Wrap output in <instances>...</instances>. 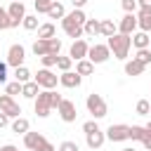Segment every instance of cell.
Returning a JSON list of instances; mask_svg holds the SVG:
<instances>
[{
	"instance_id": "1",
	"label": "cell",
	"mask_w": 151,
	"mask_h": 151,
	"mask_svg": "<svg viewBox=\"0 0 151 151\" xmlns=\"http://www.w3.org/2000/svg\"><path fill=\"white\" fill-rule=\"evenodd\" d=\"M61 99H64V97H61L59 92H54V90H40V94L33 99L35 116H38V118H47V116L52 113V109L59 106Z\"/></svg>"
},
{
	"instance_id": "2",
	"label": "cell",
	"mask_w": 151,
	"mask_h": 151,
	"mask_svg": "<svg viewBox=\"0 0 151 151\" xmlns=\"http://www.w3.org/2000/svg\"><path fill=\"white\" fill-rule=\"evenodd\" d=\"M87 21V14L83 12V9H71L64 19H61V28H64V33L68 35V38H73V40H80L83 38V24Z\"/></svg>"
},
{
	"instance_id": "3",
	"label": "cell",
	"mask_w": 151,
	"mask_h": 151,
	"mask_svg": "<svg viewBox=\"0 0 151 151\" xmlns=\"http://www.w3.org/2000/svg\"><path fill=\"white\" fill-rule=\"evenodd\" d=\"M132 35H123V33H113L109 40H106V47L113 52L116 59L120 61H127V54H130V47H132Z\"/></svg>"
},
{
	"instance_id": "4",
	"label": "cell",
	"mask_w": 151,
	"mask_h": 151,
	"mask_svg": "<svg viewBox=\"0 0 151 151\" xmlns=\"http://www.w3.org/2000/svg\"><path fill=\"white\" fill-rule=\"evenodd\" d=\"M85 106H87V111L92 113V118H94V120H99V118H104V116L109 113V106H106L104 97H101V94H97V92L87 94V99H85Z\"/></svg>"
},
{
	"instance_id": "5",
	"label": "cell",
	"mask_w": 151,
	"mask_h": 151,
	"mask_svg": "<svg viewBox=\"0 0 151 151\" xmlns=\"http://www.w3.org/2000/svg\"><path fill=\"white\" fill-rule=\"evenodd\" d=\"M33 80L38 83V87H40V90H54V87H57V83H59V76H54L50 68H40V71L33 76Z\"/></svg>"
},
{
	"instance_id": "6",
	"label": "cell",
	"mask_w": 151,
	"mask_h": 151,
	"mask_svg": "<svg viewBox=\"0 0 151 151\" xmlns=\"http://www.w3.org/2000/svg\"><path fill=\"white\" fill-rule=\"evenodd\" d=\"M0 111L9 118V120H14V118H19L21 116V106L14 101V97H9V94H0Z\"/></svg>"
},
{
	"instance_id": "7",
	"label": "cell",
	"mask_w": 151,
	"mask_h": 151,
	"mask_svg": "<svg viewBox=\"0 0 151 151\" xmlns=\"http://www.w3.org/2000/svg\"><path fill=\"white\" fill-rule=\"evenodd\" d=\"M109 57H111V50L106 45H101V42H94L87 50V59L92 64H104V61H109Z\"/></svg>"
},
{
	"instance_id": "8",
	"label": "cell",
	"mask_w": 151,
	"mask_h": 151,
	"mask_svg": "<svg viewBox=\"0 0 151 151\" xmlns=\"http://www.w3.org/2000/svg\"><path fill=\"white\" fill-rule=\"evenodd\" d=\"M24 59H26V47L24 45H19V42H14V45H9V50H7V66H24Z\"/></svg>"
},
{
	"instance_id": "9",
	"label": "cell",
	"mask_w": 151,
	"mask_h": 151,
	"mask_svg": "<svg viewBox=\"0 0 151 151\" xmlns=\"http://www.w3.org/2000/svg\"><path fill=\"white\" fill-rule=\"evenodd\" d=\"M57 113H59V118L64 123H76V118H78V109H76V104L71 99H61L59 106H57Z\"/></svg>"
},
{
	"instance_id": "10",
	"label": "cell",
	"mask_w": 151,
	"mask_h": 151,
	"mask_svg": "<svg viewBox=\"0 0 151 151\" xmlns=\"http://www.w3.org/2000/svg\"><path fill=\"white\" fill-rule=\"evenodd\" d=\"M87 50H90V45H87V40H85V38H80V40H73V45H71V50H68V57H71L73 61L87 59Z\"/></svg>"
},
{
	"instance_id": "11",
	"label": "cell",
	"mask_w": 151,
	"mask_h": 151,
	"mask_svg": "<svg viewBox=\"0 0 151 151\" xmlns=\"http://www.w3.org/2000/svg\"><path fill=\"white\" fill-rule=\"evenodd\" d=\"M127 127L130 125H123V123H116V125H109V130L104 132L109 142H125L127 139Z\"/></svg>"
},
{
	"instance_id": "12",
	"label": "cell",
	"mask_w": 151,
	"mask_h": 151,
	"mask_svg": "<svg viewBox=\"0 0 151 151\" xmlns=\"http://www.w3.org/2000/svg\"><path fill=\"white\" fill-rule=\"evenodd\" d=\"M45 142H47V139H45V134H42V132H31V130H28V132L24 134V146H26V149H31V151H38Z\"/></svg>"
},
{
	"instance_id": "13",
	"label": "cell",
	"mask_w": 151,
	"mask_h": 151,
	"mask_svg": "<svg viewBox=\"0 0 151 151\" xmlns=\"http://www.w3.org/2000/svg\"><path fill=\"white\" fill-rule=\"evenodd\" d=\"M85 142H87V146H90V149H101V146H104V142H106V134H104V130H101V127H94L92 132H87V134H85Z\"/></svg>"
},
{
	"instance_id": "14",
	"label": "cell",
	"mask_w": 151,
	"mask_h": 151,
	"mask_svg": "<svg viewBox=\"0 0 151 151\" xmlns=\"http://www.w3.org/2000/svg\"><path fill=\"white\" fill-rule=\"evenodd\" d=\"M134 31H137V17H134V14H125V17L118 21V33L132 35Z\"/></svg>"
},
{
	"instance_id": "15",
	"label": "cell",
	"mask_w": 151,
	"mask_h": 151,
	"mask_svg": "<svg viewBox=\"0 0 151 151\" xmlns=\"http://www.w3.org/2000/svg\"><path fill=\"white\" fill-rule=\"evenodd\" d=\"M80 83H83V76H78L76 71H64V73L59 76V85H64V87H68V90L80 87Z\"/></svg>"
},
{
	"instance_id": "16",
	"label": "cell",
	"mask_w": 151,
	"mask_h": 151,
	"mask_svg": "<svg viewBox=\"0 0 151 151\" xmlns=\"http://www.w3.org/2000/svg\"><path fill=\"white\" fill-rule=\"evenodd\" d=\"M137 28L144 31V33H151V9H137Z\"/></svg>"
},
{
	"instance_id": "17",
	"label": "cell",
	"mask_w": 151,
	"mask_h": 151,
	"mask_svg": "<svg viewBox=\"0 0 151 151\" xmlns=\"http://www.w3.org/2000/svg\"><path fill=\"white\" fill-rule=\"evenodd\" d=\"M130 40H132V47H137V50H146V47L151 45V38H149V33H144V31H134Z\"/></svg>"
},
{
	"instance_id": "18",
	"label": "cell",
	"mask_w": 151,
	"mask_h": 151,
	"mask_svg": "<svg viewBox=\"0 0 151 151\" xmlns=\"http://www.w3.org/2000/svg\"><path fill=\"white\" fill-rule=\"evenodd\" d=\"M113 33H118V24H113V19H99V35L111 38Z\"/></svg>"
},
{
	"instance_id": "19",
	"label": "cell",
	"mask_w": 151,
	"mask_h": 151,
	"mask_svg": "<svg viewBox=\"0 0 151 151\" xmlns=\"http://www.w3.org/2000/svg\"><path fill=\"white\" fill-rule=\"evenodd\" d=\"M7 14H9V19L24 21V17H26V7H24V2H9V7H7Z\"/></svg>"
},
{
	"instance_id": "20",
	"label": "cell",
	"mask_w": 151,
	"mask_h": 151,
	"mask_svg": "<svg viewBox=\"0 0 151 151\" xmlns=\"http://www.w3.org/2000/svg\"><path fill=\"white\" fill-rule=\"evenodd\" d=\"M9 127H12V132L14 134H26L28 130H31V123H28V118H14L12 123H9Z\"/></svg>"
},
{
	"instance_id": "21",
	"label": "cell",
	"mask_w": 151,
	"mask_h": 151,
	"mask_svg": "<svg viewBox=\"0 0 151 151\" xmlns=\"http://www.w3.org/2000/svg\"><path fill=\"white\" fill-rule=\"evenodd\" d=\"M144 68H146V66H144V64H139L134 57L125 61V76H142V73H144Z\"/></svg>"
},
{
	"instance_id": "22",
	"label": "cell",
	"mask_w": 151,
	"mask_h": 151,
	"mask_svg": "<svg viewBox=\"0 0 151 151\" xmlns=\"http://www.w3.org/2000/svg\"><path fill=\"white\" fill-rule=\"evenodd\" d=\"M38 94H40V87H38L35 80H28V83L21 85V97H26V99H35Z\"/></svg>"
},
{
	"instance_id": "23",
	"label": "cell",
	"mask_w": 151,
	"mask_h": 151,
	"mask_svg": "<svg viewBox=\"0 0 151 151\" xmlns=\"http://www.w3.org/2000/svg\"><path fill=\"white\" fill-rule=\"evenodd\" d=\"M83 35L97 38V35H99V19H87V21L83 24Z\"/></svg>"
},
{
	"instance_id": "24",
	"label": "cell",
	"mask_w": 151,
	"mask_h": 151,
	"mask_svg": "<svg viewBox=\"0 0 151 151\" xmlns=\"http://www.w3.org/2000/svg\"><path fill=\"white\" fill-rule=\"evenodd\" d=\"M54 33H57V28H54L52 21L38 26V40H50V38H54Z\"/></svg>"
},
{
	"instance_id": "25",
	"label": "cell",
	"mask_w": 151,
	"mask_h": 151,
	"mask_svg": "<svg viewBox=\"0 0 151 151\" xmlns=\"http://www.w3.org/2000/svg\"><path fill=\"white\" fill-rule=\"evenodd\" d=\"M76 73L78 76H92L94 73V64L90 59H80V61H76Z\"/></svg>"
},
{
	"instance_id": "26",
	"label": "cell",
	"mask_w": 151,
	"mask_h": 151,
	"mask_svg": "<svg viewBox=\"0 0 151 151\" xmlns=\"http://www.w3.org/2000/svg\"><path fill=\"white\" fill-rule=\"evenodd\" d=\"M47 17H50V19H64V17H66V9H64V5L54 0V2L50 5V9H47Z\"/></svg>"
},
{
	"instance_id": "27",
	"label": "cell",
	"mask_w": 151,
	"mask_h": 151,
	"mask_svg": "<svg viewBox=\"0 0 151 151\" xmlns=\"http://www.w3.org/2000/svg\"><path fill=\"white\" fill-rule=\"evenodd\" d=\"M144 134H146L144 125H130L127 127V139H132V142H142Z\"/></svg>"
},
{
	"instance_id": "28",
	"label": "cell",
	"mask_w": 151,
	"mask_h": 151,
	"mask_svg": "<svg viewBox=\"0 0 151 151\" xmlns=\"http://www.w3.org/2000/svg\"><path fill=\"white\" fill-rule=\"evenodd\" d=\"M14 80L24 85V83H28V80H33V76H31V71H28L26 66H17V68H14Z\"/></svg>"
},
{
	"instance_id": "29",
	"label": "cell",
	"mask_w": 151,
	"mask_h": 151,
	"mask_svg": "<svg viewBox=\"0 0 151 151\" xmlns=\"http://www.w3.org/2000/svg\"><path fill=\"white\" fill-rule=\"evenodd\" d=\"M21 26L26 28V31H38V14H26L24 17V21H21Z\"/></svg>"
},
{
	"instance_id": "30",
	"label": "cell",
	"mask_w": 151,
	"mask_h": 151,
	"mask_svg": "<svg viewBox=\"0 0 151 151\" xmlns=\"http://www.w3.org/2000/svg\"><path fill=\"white\" fill-rule=\"evenodd\" d=\"M31 50H33V54H35V57H45V54H50V47H47V40H35Z\"/></svg>"
},
{
	"instance_id": "31",
	"label": "cell",
	"mask_w": 151,
	"mask_h": 151,
	"mask_svg": "<svg viewBox=\"0 0 151 151\" xmlns=\"http://www.w3.org/2000/svg\"><path fill=\"white\" fill-rule=\"evenodd\" d=\"M71 66H73V59H71V57H61V54L57 57V68H59L61 73H64V71H71Z\"/></svg>"
},
{
	"instance_id": "32",
	"label": "cell",
	"mask_w": 151,
	"mask_h": 151,
	"mask_svg": "<svg viewBox=\"0 0 151 151\" xmlns=\"http://www.w3.org/2000/svg\"><path fill=\"white\" fill-rule=\"evenodd\" d=\"M134 111H137V116H149V111H151V101H149V99H139L137 106H134Z\"/></svg>"
},
{
	"instance_id": "33",
	"label": "cell",
	"mask_w": 151,
	"mask_h": 151,
	"mask_svg": "<svg viewBox=\"0 0 151 151\" xmlns=\"http://www.w3.org/2000/svg\"><path fill=\"white\" fill-rule=\"evenodd\" d=\"M139 64H144V66H149L151 64V50L146 47V50H137V57H134Z\"/></svg>"
},
{
	"instance_id": "34",
	"label": "cell",
	"mask_w": 151,
	"mask_h": 151,
	"mask_svg": "<svg viewBox=\"0 0 151 151\" xmlns=\"http://www.w3.org/2000/svg\"><path fill=\"white\" fill-rule=\"evenodd\" d=\"M5 94H9V97H14V94H21V83H17V80L7 83V85H5Z\"/></svg>"
},
{
	"instance_id": "35",
	"label": "cell",
	"mask_w": 151,
	"mask_h": 151,
	"mask_svg": "<svg viewBox=\"0 0 151 151\" xmlns=\"http://www.w3.org/2000/svg\"><path fill=\"white\" fill-rule=\"evenodd\" d=\"M47 47H50V54H57V57H59V52H61V40H59V38H50V40H47Z\"/></svg>"
},
{
	"instance_id": "36",
	"label": "cell",
	"mask_w": 151,
	"mask_h": 151,
	"mask_svg": "<svg viewBox=\"0 0 151 151\" xmlns=\"http://www.w3.org/2000/svg\"><path fill=\"white\" fill-rule=\"evenodd\" d=\"M120 5H123V9H125V14H134V12L139 9L137 0H120Z\"/></svg>"
},
{
	"instance_id": "37",
	"label": "cell",
	"mask_w": 151,
	"mask_h": 151,
	"mask_svg": "<svg viewBox=\"0 0 151 151\" xmlns=\"http://www.w3.org/2000/svg\"><path fill=\"white\" fill-rule=\"evenodd\" d=\"M40 64H42V68L57 66V54H45V57H40Z\"/></svg>"
},
{
	"instance_id": "38",
	"label": "cell",
	"mask_w": 151,
	"mask_h": 151,
	"mask_svg": "<svg viewBox=\"0 0 151 151\" xmlns=\"http://www.w3.org/2000/svg\"><path fill=\"white\" fill-rule=\"evenodd\" d=\"M33 5H35V12L38 14H47V9H50L52 2H47V0H33Z\"/></svg>"
},
{
	"instance_id": "39",
	"label": "cell",
	"mask_w": 151,
	"mask_h": 151,
	"mask_svg": "<svg viewBox=\"0 0 151 151\" xmlns=\"http://www.w3.org/2000/svg\"><path fill=\"white\" fill-rule=\"evenodd\" d=\"M9 28V14L5 7H0V31H7Z\"/></svg>"
},
{
	"instance_id": "40",
	"label": "cell",
	"mask_w": 151,
	"mask_h": 151,
	"mask_svg": "<svg viewBox=\"0 0 151 151\" xmlns=\"http://www.w3.org/2000/svg\"><path fill=\"white\" fill-rule=\"evenodd\" d=\"M57 151H80V149H78V144H76V142L66 139V142H61V144H59V149H57Z\"/></svg>"
},
{
	"instance_id": "41",
	"label": "cell",
	"mask_w": 151,
	"mask_h": 151,
	"mask_svg": "<svg viewBox=\"0 0 151 151\" xmlns=\"http://www.w3.org/2000/svg\"><path fill=\"white\" fill-rule=\"evenodd\" d=\"M7 80V61H0V83Z\"/></svg>"
},
{
	"instance_id": "42",
	"label": "cell",
	"mask_w": 151,
	"mask_h": 151,
	"mask_svg": "<svg viewBox=\"0 0 151 151\" xmlns=\"http://www.w3.org/2000/svg\"><path fill=\"white\" fill-rule=\"evenodd\" d=\"M142 144H144V149H146V151H151V132H146V134H144Z\"/></svg>"
},
{
	"instance_id": "43",
	"label": "cell",
	"mask_w": 151,
	"mask_h": 151,
	"mask_svg": "<svg viewBox=\"0 0 151 151\" xmlns=\"http://www.w3.org/2000/svg\"><path fill=\"white\" fill-rule=\"evenodd\" d=\"M38 151H57V146H54L52 142H45V144H42V146H40Z\"/></svg>"
},
{
	"instance_id": "44",
	"label": "cell",
	"mask_w": 151,
	"mask_h": 151,
	"mask_svg": "<svg viewBox=\"0 0 151 151\" xmlns=\"http://www.w3.org/2000/svg\"><path fill=\"white\" fill-rule=\"evenodd\" d=\"M71 5H73V9H83L87 5V0H71Z\"/></svg>"
},
{
	"instance_id": "45",
	"label": "cell",
	"mask_w": 151,
	"mask_h": 151,
	"mask_svg": "<svg viewBox=\"0 0 151 151\" xmlns=\"http://www.w3.org/2000/svg\"><path fill=\"white\" fill-rule=\"evenodd\" d=\"M7 125H9V118H7V116L0 111V130H2V127H7Z\"/></svg>"
},
{
	"instance_id": "46",
	"label": "cell",
	"mask_w": 151,
	"mask_h": 151,
	"mask_svg": "<svg viewBox=\"0 0 151 151\" xmlns=\"http://www.w3.org/2000/svg\"><path fill=\"white\" fill-rule=\"evenodd\" d=\"M137 5H139L142 9H151V0H137Z\"/></svg>"
},
{
	"instance_id": "47",
	"label": "cell",
	"mask_w": 151,
	"mask_h": 151,
	"mask_svg": "<svg viewBox=\"0 0 151 151\" xmlns=\"http://www.w3.org/2000/svg\"><path fill=\"white\" fill-rule=\"evenodd\" d=\"M0 151H19L14 144H5V146H0Z\"/></svg>"
},
{
	"instance_id": "48",
	"label": "cell",
	"mask_w": 151,
	"mask_h": 151,
	"mask_svg": "<svg viewBox=\"0 0 151 151\" xmlns=\"http://www.w3.org/2000/svg\"><path fill=\"white\" fill-rule=\"evenodd\" d=\"M19 24H21V21H17V19H9V28H17Z\"/></svg>"
},
{
	"instance_id": "49",
	"label": "cell",
	"mask_w": 151,
	"mask_h": 151,
	"mask_svg": "<svg viewBox=\"0 0 151 151\" xmlns=\"http://www.w3.org/2000/svg\"><path fill=\"white\" fill-rule=\"evenodd\" d=\"M144 130H146V132H151V120H149V123L144 125Z\"/></svg>"
},
{
	"instance_id": "50",
	"label": "cell",
	"mask_w": 151,
	"mask_h": 151,
	"mask_svg": "<svg viewBox=\"0 0 151 151\" xmlns=\"http://www.w3.org/2000/svg\"><path fill=\"white\" fill-rule=\"evenodd\" d=\"M123 151H134V149H132V146H127V149H123Z\"/></svg>"
},
{
	"instance_id": "51",
	"label": "cell",
	"mask_w": 151,
	"mask_h": 151,
	"mask_svg": "<svg viewBox=\"0 0 151 151\" xmlns=\"http://www.w3.org/2000/svg\"><path fill=\"white\" fill-rule=\"evenodd\" d=\"M9 2H24V0H9Z\"/></svg>"
},
{
	"instance_id": "52",
	"label": "cell",
	"mask_w": 151,
	"mask_h": 151,
	"mask_svg": "<svg viewBox=\"0 0 151 151\" xmlns=\"http://www.w3.org/2000/svg\"><path fill=\"white\" fill-rule=\"evenodd\" d=\"M47 2H54V0H47Z\"/></svg>"
},
{
	"instance_id": "53",
	"label": "cell",
	"mask_w": 151,
	"mask_h": 151,
	"mask_svg": "<svg viewBox=\"0 0 151 151\" xmlns=\"http://www.w3.org/2000/svg\"><path fill=\"white\" fill-rule=\"evenodd\" d=\"M149 116H151V111H149Z\"/></svg>"
}]
</instances>
